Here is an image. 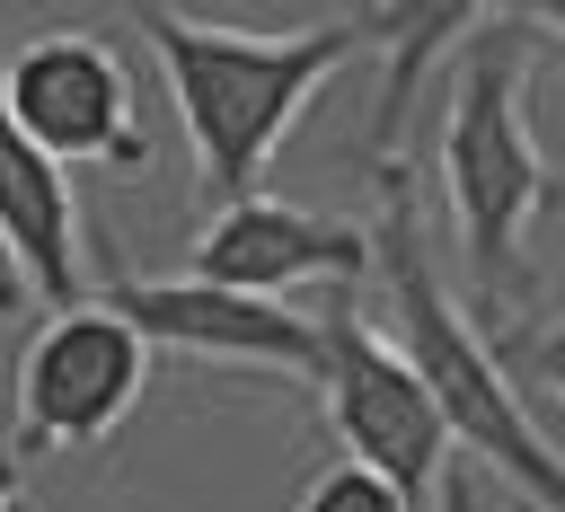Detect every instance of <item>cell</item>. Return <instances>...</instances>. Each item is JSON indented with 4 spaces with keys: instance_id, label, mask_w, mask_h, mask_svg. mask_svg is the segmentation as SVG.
<instances>
[{
    "instance_id": "obj_1",
    "label": "cell",
    "mask_w": 565,
    "mask_h": 512,
    "mask_svg": "<svg viewBox=\"0 0 565 512\" xmlns=\"http://www.w3.org/2000/svg\"><path fill=\"white\" fill-rule=\"evenodd\" d=\"M132 26L168 71V97H177V124L194 141L203 194H221V203H247L265 159L300 124V106L362 44H380L371 9H344V18H318V26H291V35H256V26H221V18H185V9L150 0V9H132Z\"/></svg>"
},
{
    "instance_id": "obj_2",
    "label": "cell",
    "mask_w": 565,
    "mask_h": 512,
    "mask_svg": "<svg viewBox=\"0 0 565 512\" xmlns=\"http://www.w3.org/2000/svg\"><path fill=\"white\" fill-rule=\"evenodd\" d=\"M530 62H539V18L486 9V26L459 44L450 106H441V194L486 300L530 282V230L556 203L547 150L530 132Z\"/></svg>"
},
{
    "instance_id": "obj_3",
    "label": "cell",
    "mask_w": 565,
    "mask_h": 512,
    "mask_svg": "<svg viewBox=\"0 0 565 512\" xmlns=\"http://www.w3.org/2000/svg\"><path fill=\"white\" fill-rule=\"evenodd\" d=\"M371 185H380V230H371V238H380V282H388V309H397V344H406V362L424 371L450 441L477 450L494 477H512L530 503L565 512V459H556V441L530 424V406H521L512 371L494 362V344H486V335L468 327V309L441 291V274H433V256H424V221H415L406 168L388 159V168H371Z\"/></svg>"
},
{
    "instance_id": "obj_4",
    "label": "cell",
    "mask_w": 565,
    "mask_h": 512,
    "mask_svg": "<svg viewBox=\"0 0 565 512\" xmlns=\"http://www.w3.org/2000/svg\"><path fill=\"white\" fill-rule=\"evenodd\" d=\"M318 335H327V362H318V415H327V433L344 441V459L397 477L424 503V486L450 477V424H441L424 371L406 362V344H388L380 327L353 318V291H335L318 309Z\"/></svg>"
},
{
    "instance_id": "obj_5",
    "label": "cell",
    "mask_w": 565,
    "mask_h": 512,
    "mask_svg": "<svg viewBox=\"0 0 565 512\" xmlns=\"http://www.w3.org/2000/svg\"><path fill=\"white\" fill-rule=\"evenodd\" d=\"M150 388V335L115 309H53L18 353V459L97 450Z\"/></svg>"
},
{
    "instance_id": "obj_6",
    "label": "cell",
    "mask_w": 565,
    "mask_h": 512,
    "mask_svg": "<svg viewBox=\"0 0 565 512\" xmlns=\"http://www.w3.org/2000/svg\"><path fill=\"white\" fill-rule=\"evenodd\" d=\"M0 124L18 141H35L44 159H62V168H141L150 159L132 71L88 26H53V35H26L9 53V71H0Z\"/></svg>"
},
{
    "instance_id": "obj_7",
    "label": "cell",
    "mask_w": 565,
    "mask_h": 512,
    "mask_svg": "<svg viewBox=\"0 0 565 512\" xmlns=\"http://www.w3.org/2000/svg\"><path fill=\"white\" fill-rule=\"evenodd\" d=\"M371 265H380V238L362 221H335V212H309V203H282V194L221 203L194 238V274L221 282V291H256V300H282L300 282L353 291Z\"/></svg>"
},
{
    "instance_id": "obj_8",
    "label": "cell",
    "mask_w": 565,
    "mask_h": 512,
    "mask_svg": "<svg viewBox=\"0 0 565 512\" xmlns=\"http://www.w3.org/2000/svg\"><path fill=\"white\" fill-rule=\"evenodd\" d=\"M106 300H115L150 344H177V353H203V362H247V371H291V380L318 388L327 335H318V318H300L291 300L221 291V282H203V274H185V282H106Z\"/></svg>"
},
{
    "instance_id": "obj_9",
    "label": "cell",
    "mask_w": 565,
    "mask_h": 512,
    "mask_svg": "<svg viewBox=\"0 0 565 512\" xmlns=\"http://www.w3.org/2000/svg\"><path fill=\"white\" fill-rule=\"evenodd\" d=\"M0 221H9V256L18 282L53 309H88V230H79V194L71 168L44 159L35 141H0Z\"/></svg>"
},
{
    "instance_id": "obj_10",
    "label": "cell",
    "mask_w": 565,
    "mask_h": 512,
    "mask_svg": "<svg viewBox=\"0 0 565 512\" xmlns=\"http://www.w3.org/2000/svg\"><path fill=\"white\" fill-rule=\"evenodd\" d=\"M380 18V44H388V79H380V106H371V141H362V159L371 168H388V141H397V124H406V97H415V71L441 53V35H477L486 26V9H450V0H433V9H371Z\"/></svg>"
},
{
    "instance_id": "obj_11",
    "label": "cell",
    "mask_w": 565,
    "mask_h": 512,
    "mask_svg": "<svg viewBox=\"0 0 565 512\" xmlns=\"http://www.w3.org/2000/svg\"><path fill=\"white\" fill-rule=\"evenodd\" d=\"M291 512H415V494H406L397 477L362 468V459H335V468H318V477L300 486Z\"/></svg>"
},
{
    "instance_id": "obj_12",
    "label": "cell",
    "mask_w": 565,
    "mask_h": 512,
    "mask_svg": "<svg viewBox=\"0 0 565 512\" xmlns=\"http://www.w3.org/2000/svg\"><path fill=\"white\" fill-rule=\"evenodd\" d=\"M494 362L565 406V309H556V318H530V327H503V335H494Z\"/></svg>"
},
{
    "instance_id": "obj_13",
    "label": "cell",
    "mask_w": 565,
    "mask_h": 512,
    "mask_svg": "<svg viewBox=\"0 0 565 512\" xmlns=\"http://www.w3.org/2000/svg\"><path fill=\"white\" fill-rule=\"evenodd\" d=\"M441 512H503V503H486V486H477L468 468H450V477H441Z\"/></svg>"
},
{
    "instance_id": "obj_14",
    "label": "cell",
    "mask_w": 565,
    "mask_h": 512,
    "mask_svg": "<svg viewBox=\"0 0 565 512\" xmlns=\"http://www.w3.org/2000/svg\"><path fill=\"white\" fill-rule=\"evenodd\" d=\"M530 18H539V35H556V44H565V0H547V9H530Z\"/></svg>"
}]
</instances>
